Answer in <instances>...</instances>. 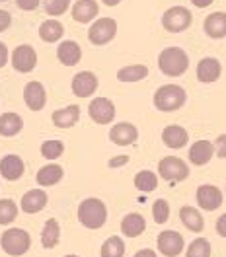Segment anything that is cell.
Instances as JSON below:
<instances>
[{
  "instance_id": "8992f818",
  "label": "cell",
  "mask_w": 226,
  "mask_h": 257,
  "mask_svg": "<svg viewBox=\"0 0 226 257\" xmlns=\"http://www.w3.org/2000/svg\"><path fill=\"white\" fill-rule=\"evenodd\" d=\"M158 174L166 181H183L189 177V168L178 156H166L158 162Z\"/></svg>"
},
{
  "instance_id": "d4e9b609",
  "label": "cell",
  "mask_w": 226,
  "mask_h": 257,
  "mask_svg": "<svg viewBox=\"0 0 226 257\" xmlns=\"http://www.w3.org/2000/svg\"><path fill=\"white\" fill-rule=\"evenodd\" d=\"M63 176H65V172H63V168L59 164H47L37 172L35 179H37V183L41 187H51V185H57L63 179Z\"/></svg>"
},
{
  "instance_id": "ab89813d",
  "label": "cell",
  "mask_w": 226,
  "mask_h": 257,
  "mask_svg": "<svg viewBox=\"0 0 226 257\" xmlns=\"http://www.w3.org/2000/svg\"><path fill=\"white\" fill-rule=\"evenodd\" d=\"M10 24H12V16H10V12L0 10V33L6 32V30L10 28Z\"/></svg>"
},
{
  "instance_id": "30bf717a",
  "label": "cell",
  "mask_w": 226,
  "mask_h": 257,
  "mask_svg": "<svg viewBox=\"0 0 226 257\" xmlns=\"http://www.w3.org/2000/svg\"><path fill=\"white\" fill-rule=\"evenodd\" d=\"M88 113L92 117V121L97 123V125H107L115 119V105H113L111 99L107 97H96L92 99L90 107H88Z\"/></svg>"
},
{
  "instance_id": "3957f363",
  "label": "cell",
  "mask_w": 226,
  "mask_h": 257,
  "mask_svg": "<svg viewBox=\"0 0 226 257\" xmlns=\"http://www.w3.org/2000/svg\"><path fill=\"white\" fill-rule=\"evenodd\" d=\"M158 68L166 76H181L189 68V57L183 49L168 47L158 55Z\"/></svg>"
},
{
  "instance_id": "f546056e",
  "label": "cell",
  "mask_w": 226,
  "mask_h": 257,
  "mask_svg": "<svg viewBox=\"0 0 226 257\" xmlns=\"http://www.w3.org/2000/svg\"><path fill=\"white\" fill-rule=\"evenodd\" d=\"M59 238H61V226L55 218H49L45 226H43V232H41V243L43 247L47 249H53L57 243H59Z\"/></svg>"
},
{
  "instance_id": "e575fe53",
  "label": "cell",
  "mask_w": 226,
  "mask_h": 257,
  "mask_svg": "<svg viewBox=\"0 0 226 257\" xmlns=\"http://www.w3.org/2000/svg\"><path fill=\"white\" fill-rule=\"evenodd\" d=\"M65 152V145L61 141H45L41 145V156L47 158V160H57L61 158Z\"/></svg>"
},
{
  "instance_id": "4316f807",
  "label": "cell",
  "mask_w": 226,
  "mask_h": 257,
  "mask_svg": "<svg viewBox=\"0 0 226 257\" xmlns=\"http://www.w3.org/2000/svg\"><path fill=\"white\" fill-rule=\"evenodd\" d=\"M179 218H181L183 226L187 230H191V232H203V228H205L203 214L195 207H181L179 209Z\"/></svg>"
},
{
  "instance_id": "7c38bea8",
  "label": "cell",
  "mask_w": 226,
  "mask_h": 257,
  "mask_svg": "<svg viewBox=\"0 0 226 257\" xmlns=\"http://www.w3.org/2000/svg\"><path fill=\"white\" fill-rule=\"evenodd\" d=\"M97 90V76L90 70H82L72 78V94L76 97H90Z\"/></svg>"
},
{
  "instance_id": "d590c367",
  "label": "cell",
  "mask_w": 226,
  "mask_h": 257,
  "mask_svg": "<svg viewBox=\"0 0 226 257\" xmlns=\"http://www.w3.org/2000/svg\"><path fill=\"white\" fill-rule=\"evenodd\" d=\"M152 218H154L156 224L168 222V218H170V205H168V201H164V199L154 201V205H152Z\"/></svg>"
},
{
  "instance_id": "1f68e13d",
  "label": "cell",
  "mask_w": 226,
  "mask_h": 257,
  "mask_svg": "<svg viewBox=\"0 0 226 257\" xmlns=\"http://www.w3.org/2000/svg\"><path fill=\"white\" fill-rule=\"evenodd\" d=\"M99 255L101 257H123L125 255V243L121 238L111 236L101 243V249H99Z\"/></svg>"
},
{
  "instance_id": "484cf974",
  "label": "cell",
  "mask_w": 226,
  "mask_h": 257,
  "mask_svg": "<svg viewBox=\"0 0 226 257\" xmlns=\"http://www.w3.org/2000/svg\"><path fill=\"white\" fill-rule=\"evenodd\" d=\"M63 35H65V26H63L61 22H57L55 18H49V20H45V22L39 26V37H41L45 43H55V41H59Z\"/></svg>"
},
{
  "instance_id": "ba28073f",
  "label": "cell",
  "mask_w": 226,
  "mask_h": 257,
  "mask_svg": "<svg viewBox=\"0 0 226 257\" xmlns=\"http://www.w3.org/2000/svg\"><path fill=\"white\" fill-rule=\"evenodd\" d=\"M158 251H160L164 257H178L181 251H183V236L179 232H174V230H166L158 234Z\"/></svg>"
},
{
  "instance_id": "2e32d148",
  "label": "cell",
  "mask_w": 226,
  "mask_h": 257,
  "mask_svg": "<svg viewBox=\"0 0 226 257\" xmlns=\"http://www.w3.org/2000/svg\"><path fill=\"white\" fill-rule=\"evenodd\" d=\"M222 74V66L218 63V59L214 57H207V59H201L197 64V80L203 82V84H210V82H216Z\"/></svg>"
},
{
  "instance_id": "4dcf8cb0",
  "label": "cell",
  "mask_w": 226,
  "mask_h": 257,
  "mask_svg": "<svg viewBox=\"0 0 226 257\" xmlns=\"http://www.w3.org/2000/svg\"><path fill=\"white\" fill-rule=\"evenodd\" d=\"M135 187L143 193H150L158 187V176L150 170H143L135 176Z\"/></svg>"
},
{
  "instance_id": "f1b7e54d",
  "label": "cell",
  "mask_w": 226,
  "mask_h": 257,
  "mask_svg": "<svg viewBox=\"0 0 226 257\" xmlns=\"http://www.w3.org/2000/svg\"><path fill=\"white\" fill-rule=\"evenodd\" d=\"M148 76V66L146 64H129L117 70V80L119 82H141Z\"/></svg>"
},
{
  "instance_id": "74e56055",
  "label": "cell",
  "mask_w": 226,
  "mask_h": 257,
  "mask_svg": "<svg viewBox=\"0 0 226 257\" xmlns=\"http://www.w3.org/2000/svg\"><path fill=\"white\" fill-rule=\"evenodd\" d=\"M214 154L218 158H226V135L216 137V141H214Z\"/></svg>"
},
{
  "instance_id": "9a60e30c",
  "label": "cell",
  "mask_w": 226,
  "mask_h": 257,
  "mask_svg": "<svg viewBox=\"0 0 226 257\" xmlns=\"http://www.w3.org/2000/svg\"><path fill=\"white\" fill-rule=\"evenodd\" d=\"M97 12H99V4L96 0H76L70 10L72 20L78 24H90L97 18Z\"/></svg>"
},
{
  "instance_id": "7402d4cb",
  "label": "cell",
  "mask_w": 226,
  "mask_h": 257,
  "mask_svg": "<svg viewBox=\"0 0 226 257\" xmlns=\"http://www.w3.org/2000/svg\"><path fill=\"white\" fill-rule=\"evenodd\" d=\"M53 125L59 128H70L74 127L80 119V107L78 105H68V107H63V109H57L53 113Z\"/></svg>"
},
{
  "instance_id": "83f0119b",
  "label": "cell",
  "mask_w": 226,
  "mask_h": 257,
  "mask_svg": "<svg viewBox=\"0 0 226 257\" xmlns=\"http://www.w3.org/2000/svg\"><path fill=\"white\" fill-rule=\"evenodd\" d=\"M24 128V119L18 113H2L0 115V135L2 137H16Z\"/></svg>"
},
{
  "instance_id": "8d00e7d4",
  "label": "cell",
  "mask_w": 226,
  "mask_h": 257,
  "mask_svg": "<svg viewBox=\"0 0 226 257\" xmlns=\"http://www.w3.org/2000/svg\"><path fill=\"white\" fill-rule=\"evenodd\" d=\"M43 6H45V12H47L49 16L57 18L68 10L70 0H43Z\"/></svg>"
},
{
  "instance_id": "d6a6232c",
  "label": "cell",
  "mask_w": 226,
  "mask_h": 257,
  "mask_svg": "<svg viewBox=\"0 0 226 257\" xmlns=\"http://www.w3.org/2000/svg\"><path fill=\"white\" fill-rule=\"evenodd\" d=\"M18 216V207L12 199H2L0 201V224L8 226L16 220Z\"/></svg>"
},
{
  "instance_id": "6da1fadb",
  "label": "cell",
  "mask_w": 226,
  "mask_h": 257,
  "mask_svg": "<svg viewBox=\"0 0 226 257\" xmlns=\"http://www.w3.org/2000/svg\"><path fill=\"white\" fill-rule=\"evenodd\" d=\"M78 220L88 230L101 228V226L105 224V220H107V209H105L103 201L96 199V197L84 199L80 203V207H78Z\"/></svg>"
},
{
  "instance_id": "836d02e7",
  "label": "cell",
  "mask_w": 226,
  "mask_h": 257,
  "mask_svg": "<svg viewBox=\"0 0 226 257\" xmlns=\"http://www.w3.org/2000/svg\"><path fill=\"white\" fill-rule=\"evenodd\" d=\"M212 249H210V243L209 240L205 238H197L189 243L187 251H185V257H210Z\"/></svg>"
},
{
  "instance_id": "cb8c5ba5",
  "label": "cell",
  "mask_w": 226,
  "mask_h": 257,
  "mask_svg": "<svg viewBox=\"0 0 226 257\" xmlns=\"http://www.w3.org/2000/svg\"><path fill=\"white\" fill-rule=\"evenodd\" d=\"M146 230V220L143 218V214L139 212H131L121 220V232L127 238H139Z\"/></svg>"
},
{
  "instance_id": "d6986e66",
  "label": "cell",
  "mask_w": 226,
  "mask_h": 257,
  "mask_svg": "<svg viewBox=\"0 0 226 257\" xmlns=\"http://www.w3.org/2000/svg\"><path fill=\"white\" fill-rule=\"evenodd\" d=\"M162 141H164V145L168 146V148L178 150V148H183V146L187 145L189 135H187L185 128L179 127V125H170V127H166L162 131Z\"/></svg>"
},
{
  "instance_id": "7bdbcfd3",
  "label": "cell",
  "mask_w": 226,
  "mask_h": 257,
  "mask_svg": "<svg viewBox=\"0 0 226 257\" xmlns=\"http://www.w3.org/2000/svg\"><path fill=\"white\" fill-rule=\"evenodd\" d=\"M6 63H8V49H6V45L0 41V68L6 66Z\"/></svg>"
},
{
  "instance_id": "277c9868",
  "label": "cell",
  "mask_w": 226,
  "mask_h": 257,
  "mask_svg": "<svg viewBox=\"0 0 226 257\" xmlns=\"http://www.w3.org/2000/svg\"><path fill=\"white\" fill-rule=\"evenodd\" d=\"M0 245H2V249H4L8 255L20 257L30 249V245H32V236H30L24 228H10V230H6V232L2 234Z\"/></svg>"
},
{
  "instance_id": "f6af8a7d",
  "label": "cell",
  "mask_w": 226,
  "mask_h": 257,
  "mask_svg": "<svg viewBox=\"0 0 226 257\" xmlns=\"http://www.w3.org/2000/svg\"><path fill=\"white\" fill-rule=\"evenodd\" d=\"M212 2H214V0H191V4H193L195 8H207Z\"/></svg>"
},
{
  "instance_id": "ee69618b",
  "label": "cell",
  "mask_w": 226,
  "mask_h": 257,
  "mask_svg": "<svg viewBox=\"0 0 226 257\" xmlns=\"http://www.w3.org/2000/svg\"><path fill=\"white\" fill-rule=\"evenodd\" d=\"M133 257H158V255H156L154 249H141V251H137Z\"/></svg>"
},
{
  "instance_id": "44dd1931",
  "label": "cell",
  "mask_w": 226,
  "mask_h": 257,
  "mask_svg": "<svg viewBox=\"0 0 226 257\" xmlns=\"http://www.w3.org/2000/svg\"><path fill=\"white\" fill-rule=\"evenodd\" d=\"M45 205H47V193L43 191V189H32V191H28L22 197V203H20L22 210L28 212V214L39 212L41 209H45Z\"/></svg>"
},
{
  "instance_id": "603a6c76",
  "label": "cell",
  "mask_w": 226,
  "mask_h": 257,
  "mask_svg": "<svg viewBox=\"0 0 226 257\" xmlns=\"http://www.w3.org/2000/svg\"><path fill=\"white\" fill-rule=\"evenodd\" d=\"M212 156H214V145H210L209 141H197L189 148V162L195 166L209 164Z\"/></svg>"
},
{
  "instance_id": "b9f144b4",
  "label": "cell",
  "mask_w": 226,
  "mask_h": 257,
  "mask_svg": "<svg viewBox=\"0 0 226 257\" xmlns=\"http://www.w3.org/2000/svg\"><path fill=\"white\" fill-rule=\"evenodd\" d=\"M216 232H218V236L226 238V214L218 216V220H216Z\"/></svg>"
},
{
  "instance_id": "7dc6e473",
  "label": "cell",
  "mask_w": 226,
  "mask_h": 257,
  "mask_svg": "<svg viewBox=\"0 0 226 257\" xmlns=\"http://www.w3.org/2000/svg\"><path fill=\"white\" fill-rule=\"evenodd\" d=\"M65 257H78V255H65Z\"/></svg>"
},
{
  "instance_id": "5bb4252c",
  "label": "cell",
  "mask_w": 226,
  "mask_h": 257,
  "mask_svg": "<svg viewBox=\"0 0 226 257\" xmlns=\"http://www.w3.org/2000/svg\"><path fill=\"white\" fill-rule=\"evenodd\" d=\"M222 201V191L216 185H201L197 189V205L203 210H216Z\"/></svg>"
},
{
  "instance_id": "e0dca14e",
  "label": "cell",
  "mask_w": 226,
  "mask_h": 257,
  "mask_svg": "<svg viewBox=\"0 0 226 257\" xmlns=\"http://www.w3.org/2000/svg\"><path fill=\"white\" fill-rule=\"evenodd\" d=\"M24 172H26L24 160L16 154H8L0 160V176L8 179V181H18L24 176Z\"/></svg>"
},
{
  "instance_id": "8fae6325",
  "label": "cell",
  "mask_w": 226,
  "mask_h": 257,
  "mask_svg": "<svg viewBox=\"0 0 226 257\" xmlns=\"http://www.w3.org/2000/svg\"><path fill=\"white\" fill-rule=\"evenodd\" d=\"M139 139V128L135 127L133 123H117L113 125L109 131V141L117 146H129L135 145Z\"/></svg>"
},
{
  "instance_id": "7a4b0ae2",
  "label": "cell",
  "mask_w": 226,
  "mask_h": 257,
  "mask_svg": "<svg viewBox=\"0 0 226 257\" xmlns=\"http://www.w3.org/2000/svg\"><path fill=\"white\" fill-rule=\"evenodd\" d=\"M185 99H187V94H185V90L181 86L166 84V86H160L154 92V107L164 113L178 111L179 107L185 105Z\"/></svg>"
},
{
  "instance_id": "5b68a950",
  "label": "cell",
  "mask_w": 226,
  "mask_h": 257,
  "mask_svg": "<svg viewBox=\"0 0 226 257\" xmlns=\"http://www.w3.org/2000/svg\"><path fill=\"white\" fill-rule=\"evenodd\" d=\"M191 22H193V16L185 6H172L162 16V26H164L166 32L170 33L185 32L191 26Z\"/></svg>"
},
{
  "instance_id": "9c48e42d",
  "label": "cell",
  "mask_w": 226,
  "mask_h": 257,
  "mask_svg": "<svg viewBox=\"0 0 226 257\" xmlns=\"http://www.w3.org/2000/svg\"><path fill=\"white\" fill-rule=\"evenodd\" d=\"M10 61H12L14 70L28 74V72H32L33 68H35V64H37V53H35V49L32 45H18L12 51V59Z\"/></svg>"
},
{
  "instance_id": "52a82bcc",
  "label": "cell",
  "mask_w": 226,
  "mask_h": 257,
  "mask_svg": "<svg viewBox=\"0 0 226 257\" xmlns=\"http://www.w3.org/2000/svg\"><path fill=\"white\" fill-rule=\"evenodd\" d=\"M115 35H117V22L113 18H99L88 30V39L94 45H105Z\"/></svg>"
},
{
  "instance_id": "c3c4849f",
  "label": "cell",
  "mask_w": 226,
  "mask_h": 257,
  "mask_svg": "<svg viewBox=\"0 0 226 257\" xmlns=\"http://www.w3.org/2000/svg\"><path fill=\"white\" fill-rule=\"evenodd\" d=\"M0 2H6V0H0Z\"/></svg>"
},
{
  "instance_id": "f35d334b",
  "label": "cell",
  "mask_w": 226,
  "mask_h": 257,
  "mask_svg": "<svg viewBox=\"0 0 226 257\" xmlns=\"http://www.w3.org/2000/svg\"><path fill=\"white\" fill-rule=\"evenodd\" d=\"M39 2H41V0H16L18 8H20V10H26V12L35 10V8L39 6Z\"/></svg>"
},
{
  "instance_id": "4fadbf2b",
  "label": "cell",
  "mask_w": 226,
  "mask_h": 257,
  "mask_svg": "<svg viewBox=\"0 0 226 257\" xmlns=\"http://www.w3.org/2000/svg\"><path fill=\"white\" fill-rule=\"evenodd\" d=\"M24 101L32 111H41L45 107V101H47V94H45L43 84L35 80L28 82L26 88H24Z\"/></svg>"
},
{
  "instance_id": "ac0fdd59",
  "label": "cell",
  "mask_w": 226,
  "mask_h": 257,
  "mask_svg": "<svg viewBox=\"0 0 226 257\" xmlns=\"http://www.w3.org/2000/svg\"><path fill=\"white\" fill-rule=\"evenodd\" d=\"M57 59L61 61V64H65V66H76L82 59L80 45L76 41H72V39L59 43V47H57Z\"/></svg>"
},
{
  "instance_id": "60d3db41",
  "label": "cell",
  "mask_w": 226,
  "mask_h": 257,
  "mask_svg": "<svg viewBox=\"0 0 226 257\" xmlns=\"http://www.w3.org/2000/svg\"><path fill=\"white\" fill-rule=\"evenodd\" d=\"M127 162H129V156H127V154H121V156H115V158H111V160L107 162V166L115 170V168H121V166H125Z\"/></svg>"
},
{
  "instance_id": "bcb514c9",
  "label": "cell",
  "mask_w": 226,
  "mask_h": 257,
  "mask_svg": "<svg viewBox=\"0 0 226 257\" xmlns=\"http://www.w3.org/2000/svg\"><path fill=\"white\" fill-rule=\"evenodd\" d=\"M101 2H103L105 6H117V4L121 2V0H101Z\"/></svg>"
},
{
  "instance_id": "ffe728a7",
  "label": "cell",
  "mask_w": 226,
  "mask_h": 257,
  "mask_svg": "<svg viewBox=\"0 0 226 257\" xmlns=\"http://www.w3.org/2000/svg\"><path fill=\"white\" fill-rule=\"evenodd\" d=\"M205 33L210 39H222L226 37V12H212L205 18Z\"/></svg>"
}]
</instances>
